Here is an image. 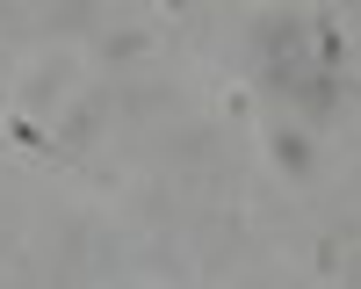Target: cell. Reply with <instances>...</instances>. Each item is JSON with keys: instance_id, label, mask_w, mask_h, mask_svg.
<instances>
[{"instance_id": "obj_1", "label": "cell", "mask_w": 361, "mask_h": 289, "mask_svg": "<svg viewBox=\"0 0 361 289\" xmlns=\"http://www.w3.org/2000/svg\"><path fill=\"white\" fill-rule=\"evenodd\" d=\"M275 159H282L289 173H311V144L296 137V130H275Z\"/></svg>"}]
</instances>
